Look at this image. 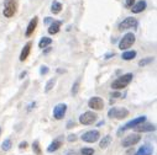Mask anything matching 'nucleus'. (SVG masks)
<instances>
[{
  "label": "nucleus",
  "mask_w": 157,
  "mask_h": 155,
  "mask_svg": "<svg viewBox=\"0 0 157 155\" xmlns=\"http://www.w3.org/2000/svg\"><path fill=\"white\" fill-rule=\"evenodd\" d=\"M132 78H134V75H132L131 73H127V74L121 75V76L118 78L116 80L113 81L111 88H113L114 90H121V89H124V88H126L129 84L132 81Z\"/></svg>",
  "instance_id": "f257e3e1"
},
{
  "label": "nucleus",
  "mask_w": 157,
  "mask_h": 155,
  "mask_svg": "<svg viewBox=\"0 0 157 155\" xmlns=\"http://www.w3.org/2000/svg\"><path fill=\"white\" fill-rule=\"evenodd\" d=\"M17 11V1L16 0H5L4 3V10H3V15L5 17H12Z\"/></svg>",
  "instance_id": "f03ea898"
},
{
  "label": "nucleus",
  "mask_w": 157,
  "mask_h": 155,
  "mask_svg": "<svg viewBox=\"0 0 157 155\" xmlns=\"http://www.w3.org/2000/svg\"><path fill=\"white\" fill-rule=\"evenodd\" d=\"M135 41H136L135 34L132 32H127L120 39V42H119V48L121 49V51H126V49L132 47V44L135 43Z\"/></svg>",
  "instance_id": "7ed1b4c3"
},
{
  "label": "nucleus",
  "mask_w": 157,
  "mask_h": 155,
  "mask_svg": "<svg viewBox=\"0 0 157 155\" xmlns=\"http://www.w3.org/2000/svg\"><path fill=\"white\" fill-rule=\"evenodd\" d=\"M97 119H98V116H97L95 112L87 111V112H84V113H82L79 116V123L83 124V126H90L94 122H97Z\"/></svg>",
  "instance_id": "20e7f679"
},
{
  "label": "nucleus",
  "mask_w": 157,
  "mask_h": 155,
  "mask_svg": "<svg viewBox=\"0 0 157 155\" xmlns=\"http://www.w3.org/2000/svg\"><path fill=\"white\" fill-rule=\"evenodd\" d=\"M129 116V110L124 107H113L108 111V117L115 119H122Z\"/></svg>",
  "instance_id": "39448f33"
},
{
  "label": "nucleus",
  "mask_w": 157,
  "mask_h": 155,
  "mask_svg": "<svg viewBox=\"0 0 157 155\" xmlns=\"http://www.w3.org/2000/svg\"><path fill=\"white\" fill-rule=\"evenodd\" d=\"M137 20L135 17H126L125 20H122L119 24V30L120 31H125V30H130V29H136L137 27Z\"/></svg>",
  "instance_id": "423d86ee"
},
{
  "label": "nucleus",
  "mask_w": 157,
  "mask_h": 155,
  "mask_svg": "<svg viewBox=\"0 0 157 155\" xmlns=\"http://www.w3.org/2000/svg\"><path fill=\"white\" fill-rule=\"evenodd\" d=\"M100 138V133L97 129H92L85 132L83 136H82V140L85 143H95L97 140Z\"/></svg>",
  "instance_id": "0eeeda50"
},
{
  "label": "nucleus",
  "mask_w": 157,
  "mask_h": 155,
  "mask_svg": "<svg viewBox=\"0 0 157 155\" xmlns=\"http://www.w3.org/2000/svg\"><path fill=\"white\" fill-rule=\"evenodd\" d=\"M140 140H141L140 134H137V133H134V134H129L127 137H125L124 139H122L121 145L124 146V148H129V146H132L135 144H137Z\"/></svg>",
  "instance_id": "6e6552de"
},
{
  "label": "nucleus",
  "mask_w": 157,
  "mask_h": 155,
  "mask_svg": "<svg viewBox=\"0 0 157 155\" xmlns=\"http://www.w3.org/2000/svg\"><path fill=\"white\" fill-rule=\"evenodd\" d=\"M88 106H89L92 110L100 111V110L104 108V101H103V98L99 97V96H93L89 98V101H88Z\"/></svg>",
  "instance_id": "1a4fd4ad"
},
{
  "label": "nucleus",
  "mask_w": 157,
  "mask_h": 155,
  "mask_svg": "<svg viewBox=\"0 0 157 155\" xmlns=\"http://www.w3.org/2000/svg\"><path fill=\"white\" fill-rule=\"evenodd\" d=\"M67 112V105L66 103H58L54 106L53 108V118L59 121V119H62Z\"/></svg>",
  "instance_id": "9d476101"
},
{
  "label": "nucleus",
  "mask_w": 157,
  "mask_h": 155,
  "mask_svg": "<svg viewBox=\"0 0 157 155\" xmlns=\"http://www.w3.org/2000/svg\"><path fill=\"white\" fill-rule=\"evenodd\" d=\"M144 122H146V117H145V116H140V117L135 118V119H131L130 122H127V123H126V124H125V126L120 129V132L126 131V129H130V128H135L136 126H139V124L144 123Z\"/></svg>",
  "instance_id": "9b49d317"
},
{
  "label": "nucleus",
  "mask_w": 157,
  "mask_h": 155,
  "mask_svg": "<svg viewBox=\"0 0 157 155\" xmlns=\"http://www.w3.org/2000/svg\"><path fill=\"white\" fill-rule=\"evenodd\" d=\"M37 24H38V17L37 16L31 19V21L29 22V25H27L26 31H25V36L26 37H31L32 36L33 32H35V30H36V27H37Z\"/></svg>",
  "instance_id": "f8f14e48"
},
{
  "label": "nucleus",
  "mask_w": 157,
  "mask_h": 155,
  "mask_svg": "<svg viewBox=\"0 0 157 155\" xmlns=\"http://www.w3.org/2000/svg\"><path fill=\"white\" fill-rule=\"evenodd\" d=\"M62 145H63V137L59 136V137H57V138L54 139L53 142L48 145V148H47V151H48V153H53V151L58 150Z\"/></svg>",
  "instance_id": "ddd939ff"
},
{
  "label": "nucleus",
  "mask_w": 157,
  "mask_h": 155,
  "mask_svg": "<svg viewBox=\"0 0 157 155\" xmlns=\"http://www.w3.org/2000/svg\"><path fill=\"white\" fill-rule=\"evenodd\" d=\"M146 6H147V3L145 1V0H140V1L135 3L130 9H131V11L134 14H140V12H142V11L146 9Z\"/></svg>",
  "instance_id": "4468645a"
},
{
  "label": "nucleus",
  "mask_w": 157,
  "mask_h": 155,
  "mask_svg": "<svg viewBox=\"0 0 157 155\" xmlns=\"http://www.w3.org/2000/svg\"><path fill=\"white\" fill-rule=\"evenodd\" d=\"M31 47H32V42H27V43L24 46L21 53H20V62H25L27 59V57L30 55V52H31Z\"/></svg>",
  "instance_id": "2eb2a0df"
},
{
  "label": "nucleus",
  "mask_w": 157,
  "mask_h": 155,
  "mask_svg": "<svg viewBox=\"0 0 157 155\" xmlns=\"http://www.w3.org/2000/svg\"><path fill=\"white\" fill-rule=\"evenodd\" d=\"M136 132H153L156 129V127L153 124H150V123H141L139 126H136L134 128Z\"/></svg>",
  "instance_id": "dca6fc26"
},
{
  "label": "nucleus",
  "mask_w": 157,
  "mask_h": 155,
  "mask_svg": "<svg viewBox=\"0 0 157 155\" xmlns=\"http://www.w3.org/2000/svg\"><path fill=\"white\" fill-rule=\"evenodd\" d=\"M61 26H62V21H52L51 25L48 26V33L50 34H56L59 32Z\"/></svg>",
  "instance_id": "f3484780"
},
{
  "label": "nucleus",
  "mask_w": 157,
  "mask_h": 155,
  "mask_svg": "<svg viewBox=\"0 0 157 155\" xmlns=\"http://www.w3.org/2000/svg\"><path fill=\"white\" fill-rule=\"evenodd\" d=\"M153 153V148L151 145H142L140 149L135 153V155H152Z\"/></svg>",
  "instance_id": "a211bd4d"
},
{
  "label": "nucleus",
  "mask_w": 157,
  "mask_h": 155,
  "mask_svg": "<svg viewBox=\"0 0 157 155\" xmlns=\"http://www.w3.org/2000/svg\"><path fill=\"white\" fill-rule=\"evenodd\" d=\"M136 51H126L121 54V58L124 60H132L135 57H136Z\"/></svg>",
  "instance_id": "6ab92c4d"
},
{
  "label": "nucleus",
  "mask_w": 157,
  "mask_h": 155,
  "mask_svg": "<svg viewBox=\"0 0 157 155\" xmlns=\"http://www.w3.org/2000/svg\"><path fill=\"white\" fill-rule=\"evenodd\" d=\"M51 11L52 14H59L61 11H62V4H61L59 1H53L52 5H51Z\"/></svg>",
  "instance_id": "aec40b11"
},
{
  "label": "nucleus",
  "mask_w": 157,
  "mask_h": 155,
  "mask_svg": "<svg viewBox=\"0 0 157 155\" xmlns=\"http://www.w3.org/2000/svg\"><path fill=\"white\" fill-rule=\"evenodd\" d=\"M111 143V137L110 136H105L103 137V139L100 140V143H99V146L101 148V149H105V148L109 146V144Z\"/></svg>",
  "instance_id": "412c9836"
},
{
  "label": "nucleus",
  "mask_w": 157,
  "mask_h": 155,
  "mask_svg": "<svg viewBox=\"0 0 157 155\" xmlns=\"http://www.w3.org/2000/svg\"><path fill=\"white\" fill-rule=\"evenodd\" d=\"M51 43H52V38H50V37H42V38H41V41L38 42V47L43 49L46 47H48Z\"/></svg>",
  "instance_id": "4be33fe9"
},
{
  "label": "nucleus",
  "mask_w": 157,
  "mask_h": 155,
  "mask_svg": "<svg viewBox=\"0 0 157 155\" xmlns=\"http://www.w3.org/2000/svg\"><path fill=\"white\" fill-rule=\"evenodd\" d=\"M54 85H56V78H53V79H50L48 81H47L46 86H45V91H46V93H50V91L54 88Z\"/></svg>",
  "instance_id": "5701e85b"
},
{
  "label": "nucleus",
  "mask_w": 157,
  "mask_h": 155,
  "mask_svg": "<svg viewBox=\"0 0 157 155\" xmlns=\"http://www.w3.org/2000/svg\"><path fill=\"white\" fill-rule=\"evenodd\" d=\"M11 146H12V143H11V140L10 139H5L3 144H1V149L4 151H9L11 149Z\"/></svg>",
  "instance_id": "b1692460"
},
{
  "label": "nucleus",
  "mask_w": 157,
  "mask_h": 155,
  "mask_svg": "<svg viewBox=\"0 0 157 155\" xmlns=\"http://www.w3.org/2000/svg\"><path fill=\"white\" fill-rule=\"evenodd\" d=\"M32 150L36 155H41V148H40L38 140H35V142L32 143Z\"/></svg>",
  "instance_id": "393cba45"
},
{
  "label": "nucleus",
  "mask_w": 157,
  "mask_h": 155,
  "mask_svg": "<svg viewBox=\"0 0 157 155\" xmlns=\"http://www.w3.org/2000/svg\"><path fill=\"white\" fill-rule=\"evenodd\" d=\"M152 62H153V57H147V58H145V59H141V60L139 62V65H140V67H145V65L150 64V63H152Z\"/></svg>",
  "instance_id": "a878e982"
},
{
  "label": "nucleus",
  "mask_w": 157,
  "mask_h": 155,
  "mask_svg": "<svg viewBox=\"0 0 157 155\" xmlns=\"http://www.w3.org/2000/svg\"><path fill=\"white\" fill-rule=\"evenodd\" d=\"M93 154H94L93 148H83L80 150V155H93Z\"/></svg>",
  "instance_id": "bb28decb"
},
{
  "label": "nucleus",
  "mask_w": 157,
  "mask_h": 155,
  "mask_svg": "<svg viewBox=\"0 0 157 155\" xmlns=\"http://www.w3.org/2000/svg\"><path fill=\"white\" fill-rule=\"evenodd\" d=\"M79 84H80V81H79V80H77L76 83L73 84V88H72V94H73V95H77V94H78V90H79Z\"/></svg>",
  "instance_id": "cd10ccee"
},
{
  "label": "nucleus",
  "mask_w": 157,
  "mask_h": 155,
  "mask_svg": "<svg viewBox=\"0 0 157 155\" xmlns=\"http://www.w3.org/2000/svg\"><path fill=\"white\" fill-rule=\"evenodd\" d=\"M47 73H48V68H47L46 65H42V67H41L40 74H41V75H45V74H47Z\"/></svg>",
  "instance_id": "c85d7f7f"
},
{
  "label": "nucleus",
  "mask_w": 157,
  "mask_h": 155,
  "mask_svg": "<svg viewBox=\"0 0 157 155\" xmlns=\"http://www.w3.org/2000/svg\"><path fill=\"white\" fill-rule=\"evenodd\" d=\"M134 4H135V0H125V6L127 9H130Z\"/></svg>",
  "instance_id": "c756f323"
},
{
  "label": "nucleus",
  "mask_w": 157,
  "mask_h": 155,
  "mask_svg": "<svg viewBox=\"0 0 157 155\" xmlns=\"http://www.w3.org/2000/svg\"><path fill=\"white\" fill-rule=\"evenodd\" d=\"M76 140H77V137L74 136V134L68 136V142H76Z\"/></svg>",
  "instance_id": "7c9ffc66"
},
{
  "label": "nucleus",
  "mask_w": 157,
  "mask_h": 155,
  "mask_svg": "<svg viewBox=\"0 0 157 155\" xmlns=\"http://www.w3.org/2000/svg\"><path fill=\"white\" fill-rule=\"evenodd\" d=\"M19 148L20 149H25V148H27V142H21L19 144Z\"/></svg>",
  "instance_id": "2f4dec72"
},
{
  "label": "nucleus",
  "mask_w": 157,
  "mask_h": 155,
  "mask_svg": "<svg viewBox=\"0 0 157 155\" xmlns=\"http://www.w3.org/2000/svg\"><path fill=\"white\" fill-rule=\"evenodd\" d=\"M76 126V123H74V121H69L67 123V128H72V127Z\"/></svg>",
  "instance_id": "473e14b6"
},
{
  "label": "nucleus",
  "mask_w": 157,
  "mask_h": 155,
  "mask_svg": "<svg viewBox=\"0 0 157 155\" xmlns=\"http://www.w3.org/2000/svg\"><path fill=\"white\" fill-rule=\"evenodd\" d=\"M111 97H114V98L121 97V94H120V93H113V94H111Z\"/></svg>",
  "instance_id": "72a5a7b5"
},
{
  "label": "nucleus",
  "mask_w": 157,
  "mask_h": 155,
  "mask_svg": "<svg viewBox=\"0 0 157 155\" xmlns=\"http://www.w3.org/2000/svg\"><path fill=\"white\" fill-rule=\"evenodd\" d=\"M53 21V19H51V17H46L45 19V24H51Z\"/></svg>",
  "instance_id": "f704fd0d"
},
{
  "label": "nucleus",
  "mask_w": 157,
  "mask_h": 155,
  "mask_svg": "<svg viewBox=\"0 0 157 155\" xmlns=\"http://www.w3.org/2000/svg\"><path fill=\"white\" fill-rule=\"evenodd\" d=\"M26 75V72H24V73H21V75H20V78H21V79H22V78Z\"/></svg>",
  "instance_id": "c9c22d12"
},
{
  "label": "nucleus",
  "mask_w": 157,
  "mask_h": 155,
  "mask_svg": "<svg viewBox=\"0 0 157 155\" xmlns=\"http://www.w3.org/2000/svg\"><path fill=\"white\" fill-rule=\"evenodd\" d=\"M0 134H1V128H0Z\"/></svg>",
  "instance_id": "e433bc0d"
}]
</instances>
